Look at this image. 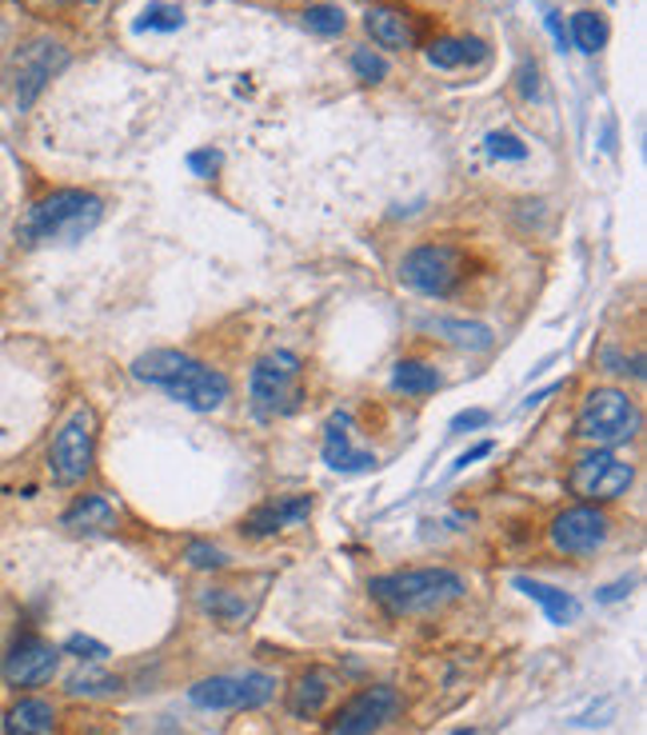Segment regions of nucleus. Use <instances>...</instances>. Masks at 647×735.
<instances>
[{"label":"nucleus","instance_id":"obj_1","mask_svg":"<svg viewBox=\"0 0 647 735\" xmlns=\"http://www.w3.org/2000/svg\"><path fill=\"white\" fill-rule=\"evenodd\" d=\"M132 376L140 380V384L156 387V392H164V396L180 400L184 407H192V412H216L224 400H229L232 384L224 372H216V368L200 364L196 356H189V352H176V349H152L144 352V356L132 364Z\"/></svg>","mask_w":647,"mask_h":735},{"label":"nucleus","instance_id":"obj_2","mask_svg":"<svg viewBox=\"0 0 647 735\" xmlns=\"http://www.w3.org/2000/svg\"><path fill=\"white\" fill-rule=\"evenodd\" d=\"M368 592L388 616H419L464 596V580L452 567H404V572L376 576Z\"/></svg>","mask_w":647,"mask_h":735},{"label":"nucleus","instance_id":"obj_3","mask_svg":"<svg viewBox=\"0 0 647 735\" xmlns=\"http://www.w3.org/2000/svg\"><path fill=\"white\" fill-rule=\"evenodd\" d=\"M104 217L100 197L84 189H57L40 197L20 220V244H49V240H84Z\"/></svg>","mask_w":647,"mask_h":735},{"label":"nucleus","instance_id":"obj_4","mask_svg":"<svg viewBox=\"0 0 647 735\" xmlns=\"http://www.w3.org/2000/svg\"><path fill=\"white\" fill-rule=\"evenodd\" d=\"M300 376H304V364H300L296 352H289V349L269 352V356L252 368V380H249L252 412H256L260 420H276V416L296 412L300 396H304Z\"/></svg>","mask_w":647,"mask_h":735},{"label":"nucleus","instance_id":"obj_5","mask_svg":"<svg viewBox=\"0 0 647 735\" xmlns=\"http://www.w3.org/2000/svg\"><path fill=\"white\" fill-rule=\"evenodd\" d=\"M639 432V407L628 392L619 387H596L588 392L584 407L576 416V436L588 440L596 447H611V444H628Z\"/></svg>","mask_w":647,"mask_h":735},{"label":"nucleus","instance_id":"obj_6","mask_svg":"<svg viewBox=\"0 0 647 735\" xmlns=\"http://www.w3.org/2000/svg\"><path fill=\"white\" fill-rule=\"evenodd\" d=\"M464 276H468V256L456 244H419L400 264V280L432 300L452 296Z\"/></svg>","mask_w":647,"mask_h":735},{"label":"nucleus","instance_id":"obj_7","mask_svg":"<svg viewBox=\"0 0 647 735\" xmlns=\"http://www.w3.org/2000/svg\"><path fill=\"white\" fill-rule=\"evenodd\" d=\"M636 484V467L628 460H619L616 452H588L579 456L568 472V487L572 496H579L584 504H608V500H619L628 487Z\"/></svg>","mask_w":647,"mask_h":735},{"label":"nucleus","instance_id":"obj_8","mask_svg":"<svg viewBox=\"0 0 647 735\" xmlns=\"http://www.w3.org/2000/svg\"><path fill=\"white\" fill-rule=\"evenodd\" d=\"M272 679L264 672H249V676H212L189 687V699L204 712H252L272 699Z\"/></svg>","mask_w":647,"mask_h":735},{"label":"nucleus","instance_id":"obj_9","mask_svg":"<svg viewBox=\"0 0 647 735\" xmlns=\"http://www.w3.org/2000/svg\"><path fill=\"white\" fill-rule=\"evenodd\" d=\"M92 444H97V436H92V412L89 407H77L69 420H64V427L57 432V440H52V452H49V464H52V480L64 487L80 484V480L92 472Z\"/></svg>","mask_w":647,"mask_h":735},{"label":"nucleus","instance_id":"obj_10","mask_svg":"<svg viewBox=\"0 0 647 735\" xmlns=\"http://www.w3.org/2000/svg\"><path fill=\"white\" fill-rule=\"evenodd\" d=\"M611 532V520L599 512L596 504H576L568 512H559L552 520L548 536H552V547L564 552V556H588L596 547H604Z\"/></svg>","mask_w":647,"mask_h":735},{"label":"nucleus","instance_id":"obj_11","mask_svg":"<svg viewBox=\"0 0 647 735\" xmlns=\"http://www.w3.org/2000/svg\"><path fill=\"white\" fill-rule=\"evenodd\" d=\"M400 712V692L392 684H376V687H364V692H356V696L348 699V704L340 707L336 724H332V732L336 735H376L380 727L388 724V719H396Z\"/></svg>","mask_w":647,"mask_h":735},{"label":"nucleus","instance_id":"obj_12","mask_svg":"<svg viewBox=\"0 0 647 735\" xmlns=\"http://www.w3.org/2000/svg\"><path fill=\"white\" fill-rule=\"evenodd\" d=\"M60 652L52 644H44L40 636H20L9 647V656L0 664V676L9 687H40L57 676Z\"/></svg>","mask_w":647,"mask_h":735},{"label":"nucleus","instance_id":"obj_13","mask_svg":"<svg viewBox=\"0 0 647 735\" xmlns=\"http://www.w3.org/2000/svg\"><path fill=\"white\" fill-rule=\"evenodd\" d=\"M69 64V52L52 44V40H37V44H24L17 57V100L20 109H29L32 100L40 97V89L52 80V72H60Z\"/></svg>","mask_w":647,"mask_h":735},{"label":"nucleus","instance_id":"obj_14","mask_svg":"<svg viewBox=\"0 0 647 735\" xmlns=\"http://www.w3.org/2000/svg\"><path fill=\"white\" fill-rule=\"evenodd\" d=\"M364 29L376 40L380 49H412L416 44V29H412V17L404 9H392V4H380V9H368L364 17Z\"/></svg>","mask_w":647,"mask_h":735},{"label":"nucleus","instance_id":"obj_15","mask_svg":"<svg viewBox=\"0 0 647 735\" xmlns=\"http://www.w3.org/2000/svg\"><path fill=\"white\" fill-rule=\"evenodd\" d=\"M312 512V496H292V500H276V504L256 507L249 520H244V532L249 536H276L284 527L300 524V520Z\"/></svg>","mask_w":647,"mask_h":735},{"label":"nucleus","instance_id":"obj_16","mask_svg":"<svg viewBox=\"0 0 647 735\" xmlns=\"http://www.w3.org/2000/svg\"><path fill=\"white\" fill-rule=\"evenodd\" d=\"M348 424H352L348 412L332 416L328 436H324V464L336 467V472H368V467H376V456H372V452H356V447L348 444V432H344Z\"/></svg>","mask_w":647,"mask_h":735},{"label":"nucleus","instance_id":"obj_17","mask_svg":"<svg viewBox=\"0 0 647 735\" xmlns=\"http://www.w3.org/2000/svg\"><path fill=\"white\" fill-rule=\"evenodd\" d=\"M328 696H332V676L324 667H309V672L289 687V716H296V719L320 716L324 704H328Z\"/></svg>","mask_w":647,"mask_h":735},{"label":"nucleus","instance_id":"obj_18","mask_svg":"<svg viewBox=\"0 0 647 735\" xmlns=\"http://www.w3.org/2000/svg\"><path fill=\"white\" fill-rule=\"evenodd\" d=\"M512 584H516L528 600H536V604L544 607L548 624H556V627L576 624V616H579V600L576 596H568V592H559V587L544 584V580H528V576H516Z\"/></svg>","mask_w":647,"mask_h":735},{"label":"nucleus","instance_id":"obj_19","mask_svg":"<svg viewBox=\"0 0 647 735\" xmlns=\"http://www.w3.org/2000/svg\"><path fill=\"white\" fill-rule=\"evenodd\" d=\"M52 732H57V712H52L49 699L24 696L4 716V735H52Z\"/></svg>","mask_w":647,"mask_h":735},{"label":"nucleus","instance_id":"obj_20","mask_svg":"<svg viewBox=\"0 0 647 735\" xmlns=\"http://www.w3.org/2000/svg\"><path fill=\"white\" fill-rule=\"evenodd\" d=\"M424 329L444 336L448 344L456 349H472V352H488L496 344L488 324H479V320H456V316H428L424 320Z\"/></svg>","mask_w":647,"mask_h":735},{"label":"nucleus","instance_id":"obj_21","mask_svg":"<svg viewBox=\"0 0 647 735\" xmlns=\"http://www.w3.org/2000/svg\"><path fill=\"white\" fill-rule=\"evenodd\" d=\"M112 524H117V507L104 496H80L64 512V527L69 532H109Z\"/></svg>","mask_w":647,"mask_h":735},{"label":"nucleus","instance_id":"obj_22","mask_svg":"<svg viewBox=\"0 0 647 735\" xmlns=\"http://www.w3.org/2000/svg\"><path fill=\"white\" fill-rule=\"evenodd\" d=\"M392 387L404 392V396H432L439 387V372L424 360H400L396 372H392Z\"/></svg>","mask_w":647,"mask_h":735},{"label":"nucleus","instance_id":"obj_23","mask_svg":"<svg viewBox=\"0 0 647 735\" xmlns=\"http://www.w3.org/2000/svg\"><path fill=\"white\" fill-rule=\"evenodd\" d=\"M572 40H576V49L584 52V57H596L604 44H608V24H604V17L592 9L584 12H572Z\"/></svg>","mask_w":647,"mask_h":735},{"label":"nucleus","instance_id":"obj_24","mask_svg":"<svg viewBox=\"0 0 647 735\" xmlns=\"http://www.w3.org/2000/svg\"><path fill=\"white\" fill-rule=\"evenodd\" d=\"M468 44H472V40H456V37L432 40V44H428V64H432V69H444V72L459 69V64H464V60L472 57Z\"/></svg>","mask_w":647,"mask_h":735},{"label":"nucleus","instance_id":"obj_25","mask_svg":"<svg viewBox=\"0 0 647 735\" xmlns=\"http://www.w3.org/2000/svg\"><path fill=\"white\" fill-rule=\"evenodd\" d=\"M184 24V12L180 4H149V9L140 12V20L132 24L137 32H176Z\"/></svg>","mask_w":647,"mask_h":735},{"label":"nucleus","instance_id":"obj_26","mask_svg":"<svg viewBox=\"0 0 647 735\" xmlns=\"http://www.w3.org/2000/svg\"><path fill=\"white\" fill-rule=\"evenodd\" d=\"M304 24H309V32H316V37H340L344 24H348V17H344V9H336V4H312V9L304 12Z\"/></svg>","mask_w":647,"mask_h":735},{"label":"nucleus","instance_id":"obj_27","mask_svg":"<svg viewBox=\"0 0 647 735\" xmlns=\"http://www.w3.org/2000/svg\"><path fill=\"white\" fill-rule=\"evenodd\" d=\"M484 149L496 160H528V144H524L516 132H488V137H484Z\"/></svg>","mask_w":647,"mask_h":735},{"label":"nucleus","instance_id":"obj_28","mask_svg":"<svg viewBox=\"0 0 647 735\" xmlns=\"http://www.w3.org/2000/svg\"><path fill=\"white\" fill-rule=\"evenodd\" d=\"M352 72H356L360 80H368V84H380V80L388 77V60L376 57L372 49H356L352 52Z\"/></svg>","mask_w":647,"mask_h":735},{"label":"nucleus","instance_id":"obj_29","mask_svg":"<svg viewBox=\"0 0 647 735\" xmlns=\"http://www.w3.org/2000/svg\"><path fill=\"white\" fill-rule=\"evenodd\" d=\"M64 652L77 656L80 664H100V660H109V647L100 644V640H92V636H80V632L64 640Z\"/></svg>","mask_w":647,"mask_h":735},{"label":"nucleus","instance_id":"obj_30","mask_svg":"<svg viewBox=\"0 0 647 735\" xmlns=\"http://www.w3.org/2000/svg\"><path fill=\"white\" fill-rule=\"evenodd\" d=\"M200 604H204V612H212V616H216V620H236L240 612H244V607H240L236 600L229 596V587H216V592H204V600H200Z\"/></svg>","mask_w":647,"mask_h":735},{"label":"nucleus","instance_id":"obj_31","mask_svg":"<svg viewBox=\"0 0 647 735\" xmlns=\"http://www.w3.org/2000/svg\"><path fill=\"white\" fill-rule=\"evenodd\" d=\"M184 556H189L192 567H204V572H212V567H224V564H229V556H224L220 547L200 544V540H192V544L184 547Z\"/></svg>","mask_w":647,"mask_h":735},{"label":"nucleus","instance_id":"obj_32","mask_svg":"<svg viewBox=\"0 0 647 735\" xmlns=\"http://www.w3.org/2000/svg\"><path fill=\"white\" fill-rule=\"evenodd\" d=\"M112 687H117V679H109V676H77V679H69L72 696H97V692H112Z\"/></svg>","mask_w":647,"mask_h":735},{"label":"nucleus","instance_id":"obj_33","mask_svg":"<svg viewBox=\"0 0 647 735\" xmlns=\"http://www.w3.org/2000/svg\"><path fill=\"white\" fill-rule=\"evenodd\" d=\"M519 97H528V100L539 97V64L536 60H524V64H519Z\"/></svg>","mask_w":647,"mask_h":735},{"label":"nucleus","instance_id":"obj_34","mask_svg":"<svg viewBox=\"0 0 647 735\" xmlns=\"http://www.w3.org/2000/svg\"><path fill=\"white\" fill-rule=\"evenodd\" d=\"M189 169L196 172V177H212V172L220 169V152L216 149H200L189 157Z\"/></svg>","mask_w":647,"mask_h":735},{"label":"nucleus","instance_id":"obj_35","mask_svg":"<svg viewBox=\"0 0 647 735\" xmlns=\"http://www.w3.org/2000/svg\"><path fill=\"white\" fill-rule=\"evenodd\" d=\"M488 412L484 407H472V412H459L456 420H452V432H472V427H484L488 424Z\"/></svg>","mask_w":647,"mask_h":735},{"label":"nucleus","instance_id":"obj_36","mask_svg":"<svg viewBox=\"0 0 647 735\" xmlns=\"http://www.w3.org/2000/svg\"><path fill=\"white\" fill-rule=\"evenodd\" d=\"M484 456H492V440H484V444H476L472 452H464V456L452 464V472H464L468 464H476V460H484Z\"/></svg>","mask_w":647,"mask_h":735},{"label":"nucleus","instance_id":"obj_37","mask_svg":"<svg viewBox=\"0 0 647 735\" xmlns=\"http://www.w3.org/2000/svg\"><path fill=\"white\" fill-rule=\"evenodd\" d=\"M631 584H636V580H619V584L604 587V592H599V604H616V600H624L631 592Z\"/></svg>","mask_w":647,"mask_h":735},{"label":"nucleus","instance_id":"obj_38","mask_svg":"<svg viewBox=\"0 0 647 735\" xmlns=\"http://www.w3.org/2000/svg\"><path fill=\"white\" fill-rule=\"evenodd\" d=\"M548 29H552V37L559 40V49H564V44H568V29L559 24V12H548Z\"/></svg>","mask_w":647,"mask_h":735},{"label":"nucleus","instance_id":"obj_39","mask_svg":"<svg viewBox=\"0 0 647 735\" xmlns=\"http://www.w3.org/2000/svg\"><path fill=\"white\" fill-rule=\"evenodd\" d=\"M452 735H476V732H472V727H459V732H452Z\"/></svg>","mask_w":647,"mask_h":735}]
</instances>
